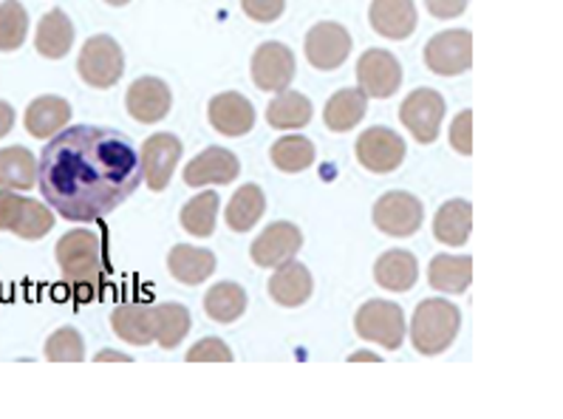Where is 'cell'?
Segmentation results:
<instances>
[{
	"label": "cell",
	"mask_w": 563,
	"mask_h": 419,
	"mask_svg": "<svg viewBox=\"0 0 563 419\" xmlns=\"http://www.w3.org/2000/svg\"><path fill=\"white\" fill-rule=\"evenodd\" d=\"M46 360H52V363H82L86 360L82 334L71 327L57 329L46 340Z\"/></svg>",
	"instance_id": "8d00e7d4"
},
{
	"label": "cell",
	"mask_w": 563,
	"mask_h": 419,
	"mask_svg": "<svg viewBox=\"0 0 563 419\" xmlns=\"http://www.w3.org/2000/svg\"><path fill=\"white\" fill-rule=\"evenodd\" d=\"M153 315H156V343L162 349L179 346L192 327L190 312L181 304H159L153 307Z\"/></svg>",
	"instance_id": "1f68e13d"
},
{
	"label": "cell",
	"mask_w": 563,
	"mask_h": 419,
	"mask_svg": "<svg viewBox=\"0 0 563 419\" xmlns=\"http://www.w3.org/2000/svg\"><path fill=\"white\" fill-rule=\"evenodd\" d=\"M368 18H372L374 32L388 37V41L411 37L419 23L413 0H374Z\"/></svg>",
	"instance_id": "d6986e66"
},
{
	"label": "cell",
	"mask_w": 563,
	"mask_h": 419,
	"mask_svg": "<svg viewBox=\"0 0 563 419\" xmlns=\"http://www.w3.org/2000/svg\"><path fill=\"white\" fill-rule=\"evenodd\" d=\"M241 7L255 23H275L284 14L286 0H241Z\"/></svg>",
	"instance_id": "f35d334b"
},
{
	"label": "cell",
	"mask_w": 563,
	"mask_h": 419,
	"mask_svg": "<svg viewBox=\"0 0 563 419\" xmlns=\"http://www.w3.org/2000/svg\"><path fill=\"white\" fill-rule=\"evenodd\" d=\"M29 14L21 0L0 3V52H18L26 43Z\"/></svg>",
	"instance_id": "e575fe53"
},
{
	"label": "cell",
	"mask_w": 563,
	"mask_h": 419,
	"mask_svg": "<svg viewBox=\"0 0 563 419\" xmlns=\"http://www.w3.org/2000/svg\"><path fill=\"white\" fill-rule=\"evenodd\" d=\"M54 227V213L48 210V205H41V201L34 199H23L21 216L14 221L12 233L21 235L26 241H37L43 235L52 233Z\"/></svg>",
	"instance_id": "d590c367"
},
{
	"label": "cell",
	"mask_w": 563,
	"mask_h": 419,
	"mask_svg": "<svg viewBox=\"0 0 563 419\" xmlns=\"http://www.w3.org/2000/svg\"><path fill=\"white\" fill-rule=\"evenodd\" d=\"M360 360H368V363H379L377 354H372V352H357V354H352V363H360Z\"/></svg>",
	"instance_id": "f6af8a7d"
},
{
	"label": "cell",
	"mask_w": 563,
	"mask_h": 419,
	"mask_svg": "<svg viewBox=\"0 0 563 419\" xmlns=\"http://www.w3.org/2000/svg\"><path fill=\"white\" fill-rule=\"evenodd\" d=\"M207 117H210V125L219 133H224V136H244L255 125V108H252L246 97L235 91L212 97Z\"/></svg>",
	"instance_id": "e0dca14e"
},
{
	"label": "cell",
	"mask_w": 563,
	"mask_h": 419,
	"mask_svg": "<svg viewBox=\"0 0 563 419\" xmlns=\"http://www.w3.org/2000/svg\"><path fill=\"white\" fill-rule=\"evenodd\" d=\"M106 360H113V363H131V357L122 352H111V349H106V352L97 354V363H106Z\"/></svg>",
	"instance_id": "ee69618b"
},
{
	"label": "cell",
	"mask_w": 563,
	"mask_h": 419,
	"mask_svg": "<svg viewBox=\"0 0 563 419\" xmlns=\"http://www.w3.org/2000/svg\"><path fill=\"white\" fill-rule=\"evenodd\" d=\"M295 71V52L284 43H264L252 54V80L261 91H286L292 86Z\"/></svg>",
	"instance_id": "30bf717a"
},
{
	"label": "cell",
	"mask_w": 563,
	"mask_h": 419,
	"mask_svg": "<svg viewBox=\"0 0 563 419\" xmlns=\"http://www.w3.org/2000/svg\"><path fill=\"white\" fill-rule=\"evenodd\" d=\"M140 185V154L125 133L111 128H66L46 142L37 162L43 199L68 221H97L113 213Z\"/></svg>",
	"instance_id": "6da1fadb"
},
{
	"label": "cell",
	"mask_w": 563,
	"mask_h": 419,
	"mask_svg": "<svg viewBox=\"0 0 563 419\" xmlns=\"http://www.w3.org/2000/svg\"><path fill=\"white\" fill-rule=\"evenodd\" d=\"M444 117L442 93L433 88H417L408 93V100L399 108V120L411 131V136L422 145H433L439 136V125Z\"/></svg>",
	"instance_id": "52a82bcc"
},
{
	"label": "cell",
	"mask_w": 563,
	"mask_h": 419,
	"mask_svg": "<svg viewBox=\"0 0 563 419\" xmlns=\"http://www.w3.org/2000/svg\"><path fill=\"white\" fill-rule=\"evenodd\" d=\"M77 71H80L86 86L113 88L125 74V54H122L120 43L108 34L88 37L80 52V60H77Z\"/></svg>",
	"instance_id": "277c9868"
},
{
	"label": "cell",
	"mask_w": 563,
	"mask_h": 419,
	"mask_svg": "<svg viewBox=\"0 0 563 419\" xmlns=\"http://www.w3.org/2000/svg\"><path fill=\"white\" fill-rule=\"evenodd\" d=\"M23 199L14 190H7V187H0V230H7L12 233L14 221L21 216Z\"/></svg>",
	"instance_id": "60d3db41"
},
{
	"label": "cell",
	"mask_w": 563,
	"mask_h": 419,
	"mask_svg": "<svg viewBox=\"0 0 563 419\" xmlns=\"http://www.w3.org/2000/svg\"><path fill=\"white\" fill-rule=\"evenodd\" d=\"M170 88L159 77H140L128 88L125 97L128 113L136 122H142V125H153V122L165 120L167 113H170Z\"/></svg>",
	"instance_id": "9a60e30c"
},
{
	"label": "cell",
	"mask_w": 563,
	"mask_h": 419,
	"mask_svg": "<svg viewBox=\"0 0 563 419\" xmlns=\"http://www.w3.org/2000/svg\"><path fill=\"white\" fill-rule=\"evenodd\" d=\"M68 117H71V106L63 97H37L32 106L26 108V131L32 133L34 140H52L63 128L68 125Z\"/></svg>",
	"instance_id": "7402d4cb"
},
{
	"label": "cell",
	"mask_w": 563,
	"mask_h": 419,
	"mask_svg": "<svg viewBox=\"0 0 563 419\" xmlns=\"http://www.w3.org/2000/svg\"><path fill=\"white\" fill-rule=\"evenodd\" d=\"M37 185V159L29 147L12 145L0 151V187L32 190Z\"/></svg>",
	"instance_id": "4316f807"
},
{
	"label": "cell",
	"mask_w": 563,
	"mask_h": 419,
	"mask_svg": "<svg viewBox=\"0 0 563 419\" xmlns=\"http://www.w3.org/2000/svg\"><path fill=\"white\" fill-rule=\"evenodd\" d=\"M424 66L439 77H459L473 66V37L464 29L439 32L424 43Z\"/></svg>",
	"instance_id": "8992f818"
},
{
	"label": "cell",
	"mask_w": 563,
	"mask_h": 419,
	"mask_svg": "<svg viewBox=\"0 0 563 419\" xmlns=\"http://www.w3.org/2000/svg\"><path fill=\"white\" fill-rule=\"evenodd\" d=\"M266 210V196L258 185H244L227 205V227L235 233H246L258 224Z\"/></svg>",
	"instance_id": "f546056e"
},
{
	"label": "cell",
	"mask_w": 563,
	"mask_h": 419,
	"mask_svg": "<svg viewBox=\"0 0 563 419\" xmlns=\"http://www.w3.org/2000/svg\"><path fill=\"white\" fill-rule=\"evenodd\" d=\"M216 213H219V194L205 190L196 199H190L181 210V227L196 239H207L216 230Z\"/></svg>",
	"instance_id": "d6a6232c"
},
{
	"label": "cell",
	"mask_w": 563,
	"mask_h": 419,
	"mask_svg": "<svg viewBox=\"0 0 563 419\" xmlns=\"http://www.w3.org/2000/svg\"><path fill=\"white\" fill-rule=\"evenodd\" d=\"M272 162L284 174H300L314 165V145L306 136H280L272 145Z\"/></svg>",
	"instance_id": "836d02e7"
},
{
	"label": "cell",
	"mask_w": 563,
	"mask_h": 419,
	"mask_svg": "<svg viewBox=\"0 0 563 419\" xmlns=\"http://www.w3.org/2000/svg\"><path fill=\"white\" fill-rule=\"evenodd\" d=\"M14 125V108L0 100V136H7Z\"/></svg>",
	"instance_id": "7bdbcfd3"
},
{
	"label": "cell",
	"mask_w": 563,
	"mask_h": 419,
	"mask_svg": "<svg viewBox=\"0 0 563 419\" xmlns=\"http://www.w3.org/2000/svg\"><path fill=\"white\" fill-rule=\"evenodd\" d=\"M57 264L68 287L80 298H93L106 284L108 261L102 239L91 230H71L57 241Z\"/></svg>",
	"instance_id": "7a4b0ae2"
},
{
	"label": "cell",
	"mask_w": 563,
	"mask_h": 419,
	"mask_svg": "<svg viewBox=\"0 0 563 419\" xmlns=\"http://www.w3.org/2000/svg\"><path fill=\"white\" fill-rule=\"evenodd\" d=\"M300 246H303V233H300L298 227L292 221H275V224L266 227L264 233L255 239L250 253L255 264L272 269V266L292 261Z\"/></svg>",
	"instance_id": "5bb4252c"
},
{
	"label": "cell",
	"mask_w": 563,
	"mask_h": 419,
	"mask_svg": "<svg viewBox=\"0 0 563 419\" xmlns=\"http://www.w3.org/2000/svg\"><path fill=\"white\" fill-rule=\"evenodd\" d=\"M111 329L131 346L156 343V315L145 304H120L111 312Z\"/></svg>",
	"instance_id": "ffe728a7"
},
{
	"label": "cell",
	"mask_w": 563,
	"mask_h": 419,
	"mask_svg": "<svg viewBox=\"0 0 563 419\" xmlns=\"http://www.w3.org/2000/svg\"><path fill=\"white\" fill-rule=\"evenodd\" d=\"M266 122L278 131H298L312 122V102L298 91H278V97L266 108Z\"/></svg>",
	"instance_id": "f1b7e54d"
},
{
	"label": "cell",
	"mask_w": 563,
	"mask_h": 419,
	"mask_svg": "<svg viewBox=\"0 0 563 419\" xmlns=\"http://www.w3.org/2000/svg\"><path fill=\"white\" fill-rule=\"evenodd\" d=\"M34 46H37V52L46 60H60V57H66L71 52L74 23L68 21V14L63 9H52L48 14H43L37 34H34Z\"/></svg>",
	"instance_id": "cb8c5ba5"
},
{
	"label": "cell",
	"mask_w": 563,
	"mask_h": 419,
	"mask_svg": "<svg viewBox=\"0 0 563 419\" xmlns=\"http://www.w3.org/2000/svg\"><path fill=\"white\" fill-rule=\"evenodd\" d=\"M424 7L433 18H442V21H451L467 9V0H424Z\"/></svg>",
	"instance_id": "b9f144b4"
},
{
	"label": "cell",
	"mask_w": 563,
	"mask_h": 419,
	"mask_svg": "<svg viewBox=\"0 0 563 419\" xmlns=\"http://www.w3.org/2000/svg\"><path fill=\"white\" fill-rule=\"evenodd\" d=\"M360 91L374 100H388L402 86V68L391 52L385 48H368L357 60Z\"/></svg>",
	"instance_id": "9c48e42d"
},
{
	"label": "cell",
	"mask_w": 563,
	"mask_h": 419,
	"mask_svg": "<svg viewBox=\"0 0 563 419\" xmlns=\"http://www.w3.org/2000/svg\"><path fill=\"white\" fill-rule=\"evenodd\" d=\"M365 108H368V97L360 88H343L325 102L323 120L329 131L345 133L360 125V120L365 117Z\"/></svg>",
	"instance_id": "83f0119b"
},
{
	"label": "cell",
	"mask_w": 563,
	"mask_h": 419,
	"mask_svg": "<svg viewBox=\"0 0 563 419\" xmlns=\"http://www.w3.org/2000/svg\"><path fill=\"white\" fill-rule=\"evenodd\" d=\"M422 201L417 196L405 194V190H391V194L379 196L377 205H374V224L394 239H408V235L417 233L422 227Z\"/></svg>",
	"instance_id": "ba28073f"
},
{
	"label": "cell",
	"mask_w": 563,
	"mask_h": 419,
	"mask_svg": "<svg viewBox=\"0 0 563 419\" xmlns=\"http://www.w3.org/2000/svg\"><path fill=\"white\" fill-rule=\"evenodd\" d=\"M417 255L408 250H388L385 255H379L377 266H374V278L388 293H408L417 284Z\"/></svg>",
	"instance_id": "603a6c76"
},
{
	"label": "cell",
	"mask_w": 563,
	"mask_h": 419,
	"mask_svg": "<svg viewBox=\"0 0 563 419\" xmlns=\"http://www.w3.org/2000/svg\"><path fill=\"white\" fill-rule=\"evenodd\" d=\"M473 230V205L464 199H453L439 207L433 219V235L448 246H462L471 239Z\"/></svg>",
	"instance_id": "484cf974"
},
{
	"label": "cell",
	"mask_w": 563,
	"mask_h": 419,
	"mask_svg": "<svg viewBox=\"0 0 563 419\" xmlns=\"http://www.w3.org/2000/svg\"><path fill=\"white\" fill-rule=\"evenodd\" d=\"M140 159L142 181H145L151 190L162 194L181 159V140L179 136H173V133H153V136L145 140V145H142Z\"/></svg>",
	"instance_id": "8fae6325"
},
{
	"label": "cell",
	"mask_w": 563,
	"mask_h": 419,
	"mask_svg": "<svg viewBox=\"0 0 563 419\" xmlns=\"http://www.w3.org/2000/svg\"><path fill=\"white\" fill-rule=\"evenodd\" d=\"M431 287L448 295H462L473 280L471 255H437L428 266Z\"/></svg>",
	"instance_id": "d4e9b609"
},
{
	"label": "cell",
	"mask_w": 563,
	"mask_h": 419,
	"mask_svg": "<svg viewBox=\"0 0 563 419\" xmlns=\"http://www.w3.org/2000/svg\"><path fill=\"white\" fill-rule=\"evenodd\" d=\"M352 54V34L340 23H318L306 34V57L320 71H334Z\"/></svg>",
	"instance_id": "4fadbf2b"
},
{
	"label": "cell",
	"mask_w": 563,
	"mask_h": 419,
	"mask_svg": "<svg viewBox=\"0 0 563 419\" xmlns=\"http://www.w3.org/2000/svg\"><path fill=\"white\" fill-rule=\"evenodd\" d=\"M187 363H232V352L219 338H207L187 352Z\"/></svg>",
	"instance_id": "74e56055"
},
{
	"label": "cell",
	"mask_w": 563,
	"mask_h": 419,
	"mask_svg": "<svg viewBox=\"0 0 563 419\" xmlns=\"http://www.w3.org/2000/svg\"><path fill=\"white\" fill-rule=\"evenodd\" d=\"M471 125H473V113L471 111L459 113L456 120H453V125H451V147H453V151H459L462 156L473 154Z\"/></svg>",
	"instance_id": "ab89813d"
},
{
	"label": "cell",
	"mask_w": 563,
	"mask_h": 419,
	"mask_svg": "<svg viewBox=\"0 0 563 419\" xmlns=\"http://www.w3.org/2000/svg\"><path fill=\"white\" fill-rule=\"evenodd\" d=\"M459 327H462V312L451 300L431 298L422 300L411 320V343L419 354H442L453 346Z\"/></svg>",
	"instance_id": "3957f363"
},
{
	"label": "cell",
	"mask_w": 563,
	"mask_h": 419,
	"mask_svg": "<svg viewBox=\"0 0 563 419\" xmlns=\"http://www.w3.org/2000/svg\"><path fill=\"white\" fill-rule=\"evenodd\" d=\"M205 312L210 315L216 323H235V320L246 312L244 287L232 284V280L216 284L205 298Z\"/></svg>",
	"instance_id": "4dcf8cb0"
},
{
	"label": "cell",
	"mask_w": 563,
	"mask_h": 419,
	"mask_svg": "<svg viewBox=\"0 0 563 419\" xmlns=\"http://www.w3.org/2000/svg\"><path fill=\"white\" fill-rule=\"evenodd\" d=\"M167 269L179 284L187 287H199L216 273V255L210 250H199V246L179 244L173 246L170 255H167Z\"/></svg>",
	"instance_id": "44dd1931"
},
{
	"label": "cell",
	"mask_w": 563,
	"mask_h": 419,
	"mask_svg": "<svg viewBox=\"0 0 563 419\" xmlns=\"http://www.w3.org/2000/svg\"><path fill=\"white\" fill-rule=\"evenodd\" d=\"M312 289H314L312 273H309L303 264H298L295 258L280 264L269 278L272 300L286 309L303 307L306 300L312 298Z\"/></svg>",
	"instance_id": "ac0fdd59"
},
{
	"label": "cell",
	"mask_w": 563,
	"mask_h": 419,
	"mask_svg": "<svg viewBox=\"0 0 563 419\" xmlns=\"http://www.w3.org/2000/svg\"><path fill=\"white\" fill-rule=\"evenodd\" d=\"M106 3H111V7H125V3H131V0H106Z\"/></svg>",
	"instance_id": "bcb514c9"
},
{
	"label": "cell",
	"mask_w": 563,
	"mask_h": 419,
	"mask_svg": "<svg viewBox=\"0 0 563 419\" xmlns=\"http://www.w3.org/2000/svg\"><path fill=\"white\" fill-rule=\"evenodd\" d=\"M239 156L230 154L227 147H207L185 167V181L190 187L227 185V181L239 179Z\"/></svg>",
	"instance_id": "2e32d148"
},
{
	"label": "cell",
	"mask_w": 563,
	"mask_h": 419,
	"mask_svg": "<svg viewBox=\"0 0 563 419\" xmlns=\"http://www.w3.org/2000/svg\"><path fill=\"white\" fill-rule=\"evenodd\" d=\"M357 159L372 174H391L405 159L402 136L391 128H368L357 140Z\"/></svg>",
	"instance_id": "7c38bea8"
},
{
	"label": "cell",
	"mask_w": 563,
	"mask_h": 419,
	"mask_svg": "<svg viewBox=\"0 0 563 419\" xmlns=\"http://www.w3.org/2000/svg\"><path fill=\"white\" fill-rule=\"evenodd\" d=\"M354 329L368 343L394 352L405 340V312L391 300H368L354 318Z\"/></svg>",
	"instance_id": "5b68a950"
}]
</instances>
